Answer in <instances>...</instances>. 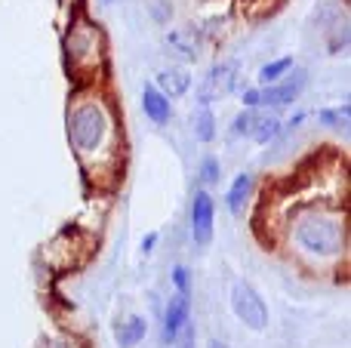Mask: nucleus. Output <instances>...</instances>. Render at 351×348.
<instances>
[{
	"label": "nucleus",
	"instance_id": "obj_1",
	"mask_svg": "<svg viewBox=\"0 0 351 348\" xmlns=\"http://www.w3.org/2000/svg\"><path fill=\"white\" fill-rule=\"evenodd\" d=\"M65 136L84 176L96 188H114L123 170V123L102 84L77 86L68 99Z\"/></svg>",
	"mask_w": 351,
	"mask_h": 348
},
{
	"label": "nucleus",
	"instance_id": "obj_2",
	"mask_svg": "<svg viewBox=\"0 0 351 348\" xmlns=\"http://www.w3.org/2000/svg\"><path fill=\"white\" fill-rule=\"evenodd\" d=\"M280 228L290 253L311 271H330L348 256V210L339 201H299Z\"/></svg>",
	"mask_w": 351,
	"mask_h": 348
},
{
	"label": "nucleus",
	"instance_id": "obj_3",
	"mask_svg": "<svg viewBox=\"0 0 351 348\" xmlns=\"http://www.w3.org/2000/svg\"><path fill=\"white\" fill-rule=\"evenodd\" d=\"M62 49H65V65L68 74L74 77L77 86L102 84L105 62H108V43H105V31L90 16L77 12L68 22V31L62 37Z\"/></svg>",
	"mask_w": 351,
	"mask_h": 348
},
{
	"label": "nucleus",
	"instance_id": "obj_4",
	"mask_svg": "<svg viewBox=\"0 0 351 348\" xmlns=\"http://www.w3.org/2000/svg\"><path fill=\"white\" fill-rule=\"evenodd\" d=\"M228 299H231V312H234V318L241 321L247 330L262 333L268 327V306H265V299L259 296V290H256L253 284L234 281L231 284Z\"/></svg>",
	"mask_w": 351,
	"mask_h": 348
},
{
	"label": "nucleus",
	"instance_id": "obj_5",
	"mask_svg": "<svg viewBox=\"0 0 351 348\" xmlns=\"http://www.w3.org/2000/svg\"><path fill=\"white\" fill-rule=\"evenodd\" d=\"M188 225L197 247H210L213 232H216V201L206 188H197L191 195V210H188Z\"/></svg>",
	"mask_w": 351,
	"mask_h": 348
},
{
	"label": "nucleus",
	"instance_id": "obj_6",
	"mask_svg": "<svg viewBox=\"0 0 351 348\" xmlns=\"http://www.w3.org/2000/svg\"><path fill=\"white\" fill-rule=\"evenodd\" d=\"M305 86H308V71H302V68H293V71H287L284 77L278 80V84L259 86L262 108H287V105H293L299 96H302Z\"/></svg>",
	"mask_w": 351,
	"mask_h": 348
},
{
	"label": "nucleus",
	"instance_id": "obj_7",
	"mask_svg": "<svg viewBox=\"0 0 351 348\" xmlns=\"http://www.w3.org/2000/svg\"><path fill=\"white\" fill-rule=\"evenodd\" d=\"M234 86H237V62H219V65H213L210 71H206L204 84H200V90H197V102L210 105V102H216V99L228 96Z\"/></svg>",
	"mask_w": 351,
	"mask_h": 348
},
{
	"label": "nucleus",
	"instance_id": "obj_8",
	"mask_svg": "<svg viewBox=\"0 0 351 348\" xmlns=\"http://www.w3.org/2000/svg\"><path fill=\"white\" fill-rule=\"evenodd\" d=\"M188 324H191V299L185 293H173L164 308V343L173 345Z\"/></svg>",
	"mask_w": 351,
	"mask_h": 348
},
{
	"label": "nucleus",
	"instance_id": "obj_9",
	"mask_svg": "<svg viewBox=\"0 0 351 348\" xmlns=\"http://www.w3.org/2000/svg\"><path fill=\"white\" fill-rule=\"evenodd\" d=\"M280 133H284V123H280L278 114H271V111H253L247 139H253L256 145H268V142H274Z\"/></svg>",
	"mask_w": 351,
	"mask_h": 348
},
{
	"label": "nucleus",
	"instance_id": "obj_10",
	"mask_svg": "<svg viewBox=\"0 0 351 348\" xmlns=\"http://www.w3.org/2000/svg\"><path fill=\"white\" fill-rule=\"evenodd\" d=\"M142 111H145V117L152 123H158V127L170 123V117H173L170 99H167L158 86H145V90H142Z\"/></svg>",
	"mask_w": 351,
	"mask_h": 348
},
{
	"label": "nucleus",
	"instance_id": "obj_11",
	"mask_svg": "<svg viewBox=\"0 0 351 348\" xmlns=\"http://www.w3.org/2000/svg\"><path fill=\"white\" fill-rule=\"evenodd\" d=\"M148 336V318H142V314H130V318L117 321L114 327V343L121 348H136L139 343H145Z\"/></svg>",
	"mask_w": 351,
	"mask_h": 348
},
{
	"label": "nucleus",
	"instance_id": "obj_12",
	"mask_svg": "<svg viewBox=\"0 0 351 348\" xmlns=\"http://www.w3.org/2000/svg\"><path fill=\"white\" fill-rule=\"evenodd\" d=\"M253 176L250 173H241V176H234V182H231L228 195H225V207H228L231 216H241L243 210H247L250 197H253Z\"/></svg>",
	"mask_w": 351,
	"mask_h": 348
},
{
	"label": "nucleus",
	"instance_id": "obj_13",
	"mask_svg": "<svg viewBox=\"0 0 351 348\" xmlns=\"http://www.w3.org/2000/svg\"><path fill=\"white\" fill-rule=\"evenodd\" d=\"M188 86H191V74H188L185 68H164V71L158 74V90L164 92L167 99H176V96H182V92H188Z\"/></svg>",
	"mask_w": 351,
	"mask_h": 348
},
{
	"label": "nucleus",
	"instance_id": "obj_14",
	"mask_svg": "<svg viewBox=\"0 0 351 348\" xmlns=\"http://www.w3.org/2000/svg\"><path fill=\"white\" fill-rule=\"evenodd\" d=\"M191 133L197 142H204V145H210L213 139H216V114H213L210 105H197V111L191 114Z\"/></svg>",
	"mask_w": 351,
	"mask_h": 348
},
{
	"label": "nucleus",
	"instance_id": "obj_15",
	"mask_svg": "<svg viewBox=\"0 0 351 348\" xmlns=\"http://www.w3.org/2000/svg\"><path fill=\"white\" fill-rule=\"evenodd\" d=\"M287 71H293V59L287 55V59H274V62H268V65H262L259 68V86H271V84H278L280 77H284Z\"/></svg>",
	"mask_w": 351,
	"mask_h": 348
},
{
	"label": "nucleus",
	"instance_id": "obj_16",
	"mask_svg": "<svg viewBox=\"0 0 351 348\" xmlns=\"http://www.w3.org/2000/svg\"><path fill=\"white\" fill-rule=\"evenodd\" d=\"M197 176H200V185H204V188H210V185H216L219 179H222V160H219L216 154H206V158L200 160V170H197Z\"/></svg>",
	"mask_w": 351,
	"mask_h": 348
},
{
	"label": "nucleus",
	"instance_id": "obj_17",
	"mask_svg": "<svg viewBox=\"0 0 351 348\" xmlns=\"http://www.w3.org/2000/svg\"><path fill=\"white\" fill-rule=\"evenodd\" d=\"M37 348H86V343L74 333H49L37 343Z\"/></svg>",
	"mask_w": 351,
	"mask_h": 348
},
{
	"label": "nucleus",
	"instance_id": "obj_18",
	"mask_svg": "<svg viewBox=\"0 0 351 348\" xmlns=\"http://www.w3.org/2000/svg\"><path fill=\"white\" fill-rule=\"evenodd\" d=\"M317 121L324 127H348V105H342V108H321Z\"/></svg>",
	"mask_w": 351,
	"mask_h": 348
},
{
	"label": "nucleus",
	"instance_id": "obj_19",
	"mask_svg": "<svg viewBox=\"0 0 351 348\" xmlns=\"http://www.w3.org/2000/svg\"><path fill=\"white\" fill-rule=\"evenodd\" d=\"M170 281H173L176 293H185V296H191V271H188L185 265H176V269H173V275H170Z\"/></svg>",
	"mask_w": 351,
	"mask_h": 348
},
{
	"label": "nucleus",
	"instance_id": "obj_20",
	"mask_svg": "<svg viewBox=\"0 0 351 348\" xmlns=\"http://www.w3.org/2000/svg\"><path fill=\"white\" fill-rule=\"evenodd\" d=\"M250 121H253V111H241V114L234 117V121H231V136H234V139H247V133H250Z\"/></svg>",
	"mask_w": 351,
	"mask_h": 348
},
{
	"label": "nucleus",
	"instance_id": "obj_21",
	"mask_svg": "<svg viewBox=\"0 0 351 348\" xmlns=\"http://www.w3.org/2000/svg\"><path fill=\"white\" fill-rule=\"evenodd\" d=\"M241 102H243V111H259V108H262V96H259V86H250V90H243Z\"/></svg>",
	"mask_w": 351,
	"mask_h": 348
},
{
	"label": "nucleus",
	"instance_id": "obj_22",
	"mask_svg": "<svg viewBox=\"0 0 351 348\" xmlns=\"http://www.w3.org/2000/svg\"><path fill=\"white\" fill-rule=\"evenodd\" d=\"M176 348H194V327L191 324H188L185 327V330H182L179 333V339H176V343H173Z\"/></svg>",
	"mask_w": 351,
	"mask_h": 348
},
{
	"label": "nucleus",
	"instance_id": "obj_23",
	"mask_svg": "<svg viewBox=\"0 0 351 348\" xmlns=\"http://www.w3.org/2000/svg\"><path fill=\"white\" fill-rule=\"evenodd\" d=\"M154 247H158V232H152V234H145V238H142V253H154Z\"/></svg>",
	"mask_w": 351,
	"mask_h": 348
},
{
	"label": "nucleus",
	"instance_id": "obj_24",
	"mask_svg": "<svg viewBox=\"0 0 351 348\" xmlns=\"http://www.w3.org/2000/svg\"><path fill=\"white\" fill-rule=\"evenodd\" d=\"M170 16H173V10H167L164 0H158V6H154V18H158V22H167Z\"/></svg>",
	"mask_w": 351,
	"mask_h": 348
},
{
	"label": "nucleus",
	"instance_id": "obj_25",
	"mask_svg": "<svg viewBox=\"0 0 351 348\" xmlns=\"http://www.w3.org/2000/svg\"><path fill=\"white\" fill-rule=\"evenodd\" d=\"M206 348H228V345L219 343V339H210V343H206Z\"/></svg>",
	"mask_w": 351,
	"mask_h": 348
}]
</instances>
